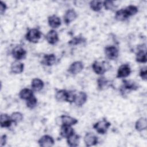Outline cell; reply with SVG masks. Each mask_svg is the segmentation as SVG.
I'll list each match as a JSON object with an SVG mask.
<instances>
[{
	"mask_svg": "<svg viewBox=\"0 0 147 147\" xmlns=\"http://www.w3.org/2000/svg\"><path fill=\"white\" fill-rule=\"evenodd\" d=\"M92 68L94 72L98 75H103L110 68V65L108 62L103 61L99 62L95 61L92 64Z\"/></svg>",
	"mask_w": 147,
	"mask_h": 147,
	"instance_id": "6da1fadb",
	"label": "cell"
},
{
	"mask_svg": "<svg viewBox=\"0 0 147 147\" xmlns=\"http://www.w3.org/2000/svg\"><path fill=\"white\" fill-rule=\"evenodd\" d=\"M41 32L37 29L32 28L28 30L25 37L26 40L32 43H37L40 39Z\"/></svg>",
	"mask_w": 147,
	"mask_h": 147,
	"instance_id": "7a4b0ae2",
	"label": "cell"
},
{
	"mask_svg": "<svg viewBox=\"0 0 147 147\" xmlns=\"http://www.w3.org/2000/svg\"><path fill=\"white\" fill-rule=\"evenodd\" d=\"M110 126L111 123L107 120L103 119L96 122L93 125V127L98 133L100 134H104L107 132L108 129Z\"/></svg>",
	"mask_w": 147,
	"mask_h": 147,
	"instance_id": "3957f363",
	"label": "cell"
},
{
	"mask_svg": "<svg viewBox=\"0 0 147 147\" xmlns=\"http://www.w3.org/2000/svg\"><path fill=\"white\" fill-rule=\"evenodd\" d=\"M105 53L106 57L110 60H115L118 57L119 51L114 45L107 46L105 49Z\"/></svg>",
	"mask_w": 147,
	"mask_h": 147,
	"instance_id": "277c9868",
	"label": "cell"
},
{
	"mask_svg": "<svg viewBox=\"0 0 147 147\" xmlns=\"http://www.w3.org/2000/svg\"><path fill=\"white\" fill-rule=\"evenodd\" d=\"M13 57L17 60L24 59L26 57V51L21 46H16L11 52Z\"/></svg>",
	"mask_w": 147,
	"mask_h": 147,
	"instance_id": "5b68a950",
	"label": "cell"
},
{
	"mask_svg": "<svg viewBox=\"0 0 147 147\" xmlns=\"http://www.w3.org/2000/svg\"><path fill=\"white\" fill-rule=\"evenodd\" d=\"M84 65L82 61H76L73 62L68 68V72L72 75H76L80 73L83 69Z\"/></svg>",
	"mask_w": 147,
	"mask_h": 147,
	"instance_id": "8992f818",
	"label": "cell"
},
{
	"mask_svg": "<svg viewBox=\"0 0 147 147\" xmlns=\"http://www.w3.org/2000/svg\"><path fill=\"white\" fill-rule=\"evenodd\" d=\"M131 72V68L129 64H124L121 65L118 69L117 78H125L127 77Z\"/></svg>",
	"mask_w": 147,
	"mask_h": 147,
	"instance_id": "52a82bcc",
	"label": "cell"
},
{
	"mask_svg": "<svg viewBox=\"0 0 147 147\" xmlns=\"http://www.w3.org/2000/svg\"><path fill=\"white\" fill-rule=\"evenodd\" d=\"M84 142L86 146H91L97 144L98 142V137L94 133L88 132L87 133L84 137Z\"/></svg>",
	"mask_w": 147,
	"mask_h": 147,
	"instance_id": "ba28073f",
	"label": "cell"
},
{
	"mask_svg": "<svg viewBox=\"0 0 147 147\" xmlns=\"http://www.w3.org/2000/svg\"><path fill=\"white\" fill-rule=\"evenodd\" d=\"M55 141L52 137L44 135L38 140V144L41 147H51L54 145Z\"/></svg>",
	"mask_w": 147,
	"mask_h": 147,
	"instance_id": "9c48e42d",
	"label": "cell"
},
{
	"mask_svg": "<svg viewBox=\"0 0 147 147\" xmlns=\"http://www.w3.org/2000/svg\"><path fill=\"white\" fill-rule=\"evenodd\" d=\"M77 17L76 12L72 9L67 10L64 15V22L66 25H69Z\"/></svg>",
	"mask_w": 147,
	"mask_h": 147,
	"instance_id": "30bf717a",
	"label": "cell"
},
{
	"mask_svg": "<svg viewBox=\"0 0 147 147\" xmlns=\"http://www.w3.org/2000/svg\"><path fill=\"white\" fill-rule=\"evenodd\" d=\"M45 39L51 45H55L59 41V36L56 31L53 29L50 30L45 35Z\"/></svg>",
	"mask_w": 147,
	"mask_h": 147,
	"instance_id": "8fae6325",
	"label": "cell"
},
{
	"mask_svg": "<svg viewBox=\"0 0 147 147\" xmlns=\"http://www.w3.org/2000/svg\"><path fill=\"white\" fill-rule=\"evenodd\" d=\"M87 100V95L86 93L83 91H80L75 94V98L74 100L75 104L79 107L83 106Z\"/></svg>",
	"mask_w": 147,
	"mask_h": 147,
	"instance_id": "7c38bea8",
	"label": "cell"
},
{
	"mask_svg": "<svg viewBox=\"0 0 147 147\" xmlns=\"http://www.w3.org/2000/svg\"><path fill=\"white\" fill-rule=\"evenodd\" d=\"M24 65L19 60H16L13 61L10 66L11 72L14 74H20L24 71Z\"/></svg>",
	"mask_w": 147,
	"mask_h": 147,
	"instance_id": "4fadbf2b",
	"label": "cell"
},
{
	"mask_svg": "<svg viewBox=\"0 0 147 147\" xmlns=\"http://www.w3.org/2000/svg\"><path fill=\"white\" fill-rule=\"evenodd\" d=\"M123 84L122 88L123 90H129V91H135L138 88V85L136 82L132 80H126L124 79L122 80Z\"/></svg>",
	"mask_w": 147,
	"mask_h": 147,
	"instance_id": "5bb4252c",
	"label": "cell"
},
{
	"mask_svg": "<svg viewBox=\"0 0 147 147\" xmlns=\"http://www.w3.org/2000/svg\"><path fill=\"white\" fill-rule=\"evenodd\" d=\"M74 133V130L71 127V126L61 125L60 130V135L61 137L68 138L72 134Z\"/></svg>",
	"mask_w": 147,
	"mask_h": 147,
	"instance_id": "9a60e30c",
	"label": "cell"
},
{
	"mask_svg": "<svg viewBox=\"0 0 147 147\" xmlns=\"http://www.w3.org/2000/svg\"><path fill=\"white\" fill-rule=\"evenodd\" d=\"M48 23L49 26L53 29L57 28L61 25V20L56 15H52L48 17Z\"/></svg>",
	"mask_w": 147,
	"mask_h": 147,
	"instance_id": "2e32d148",
	"label": "cell"
},
{
	"mask_svg": "<svg viewBox=\"0 0 147 147\" xmlns=\"http://www.w3.org/2000/svg\"><path fill=\"white\" fill-rule=\"evenodd\" d=\"M61 125H65L69 126L75 125L78 122L77 119L67 115H62L60 117Z\"/></svg>",
	"mask_w": 147,
	"mask_h": 147,
	"instance_id": "e0dca14e",
	"label": "cell"
},
{
	"mask_svg": "<svg viewBox=\"0 0 147 147\" xmlns=\"http://www.w3.org/2000/svg\"><path fill=\"white\" fill-rule=\"evenodd\" d=\"M56 60V57L54 54H46L44 56L41 63L47 66H52L55 63Z\"/></svg>",
	"mask_w": 147,
	"mask_h": 147,
	"instance_id": "ac0fdd59",
	"label": "cell"
},
{
	"mask_svg": "<svg viewBox=\"0 0 147 147\" xmlns=\"http://www.w3.org/2000/svg\"><path fill=\"white\" fill-rule=\"evenodd\" d=\"M80 141V136L75 132L70 136L67 138V144L71 147H75L78 146Z\"/></svg>",
	"mask_w": 147,
	"mask_h": 147,
	"instance_id": "d6986e66",
	"label": "cell"
},
{
	"mask_svg": "<svg viewBox=\"0 0 147 147\" xmlns=\"http://www.w3.org/2000/svg\"><path fill=\"white\" fill-rule=\"evenodd\" d=\"M55 98L57 101L60 102H67L68 99V91L65 90H58L55 95Z\"/></svg>",
	"mask_w": 147,
	"mask_h": 147,
	"instance_id": "ffe728a7",
	"label": "cell"
},
{
	"mask_svg": "<svg viewBox=\"0 0 147 147\" xmlns=\"http://www.w3.org/2000/svg\"><path fill=\"white\" fill-rule=\"evenodd\" d=\"M13 123L10 116L7 114H2L0 118V124L1 127H9Z\"/></svg>",
	"mask_w": 147,
	"mask_h": 147,
	"instance_id": "44dd1931",
	"label": "cell"
},
{
	"mask_svg": "<svg viewBox=\"0 0 147 147\" xmlns=\"http://www.w3.org/2000/svg\"><path fill=\"white\" fill-rule=\"evenodd\" d=\"M44 86V82L39 78H34L32 80L31 87L33 91H41Z\"/></svg>",
	"mask_w": 147,
	"mask_h": 147,
	"instance_id": "7402d4cb",
	"label": "cell"
},
{
	"mask_svg": "<svg viewBox=\"0 0 147 147\" xmlns=\"http://www.w3.org/2000/svg\"><path fill=\"white\" fill-rule=\"evenodd\" d=\"M147 127V121L145 118H139L135 123V128L138 131L145 130Z\"/></svg>",
	"mask_w": 147,
	"mask_h": 147,
	"instance_id": "603a6c76",
	"label": "cell"
},
{
	"mask_svg": "<svg viewBox=\"0 0 147 147\" xmlns=\"http://www.w3.org/2000/svg\"><path fill=\"white\" fill-rule=\"evenodd\" d=\"M33 95V90L27 88L22 89L19 93V97L20 99L26 100L32 97Z\"/></svg>",
	"mask_w": 147,
	"mask_h": 147,
	"instance_id": "cb8c5ba5",
	"label": "cell"
},
{
	"mask_svg": "<svg viewBox=\"0 0 147 147\" xmlns=\"http://www.w3.org/2000/svg\"><path fill=\"white\" fill-rule=\"evenodd\" d=\"M136 60L138 63H145L146 62V49H140L138 51L136 55Z\"/></svg>",
	"mask_w": 147,
	"mask_h": 147,
	"instance_id": "d4e9b609",
	"label": "cell"
},
{
	"mask_svg": "<svg viewBox=\"0 0 147 147\" xmlns=\"http://www.w3.org/2000/svg\"><path fill=\"white\" fill-rule=\"evenodd\" d=\"M110 85L109 81L104 76H100L97 79L98 88L100 90H103L107 88Z\"/></svg>",
	"mask_w": 147,
	"mask_h": 147,
	"instance_id": "484cf974",
	"label": "cell"
},
{
	"mask_svg": "<svg viewBox=\"0 0 147 147\" xmlns=\"http://www.w3.org/2000/svg\"><path fill=\"white\" fill-rule=\"evenodd\" d=\"M129 17L125 9H121L115 12V19L119 21H123Z\"/></svg>",
	"mask_w": 147,
	"mask_h": 147,
	"instance_id": "4316f807",
	"label": "cell"
},
{
	"mask_svg": "<svg viewBox=\"0 0 147 147\" xmlns=\"http://www.w3.org/2000/svg\"><path fill=\"white\" fill-rule=\"evenodd\" d=\"M103 6V2L100 1H92L90 2V7L94 11H99Z\"/></svg>",
	"mask_w": 147,
	"mask_h": 147,
	"instance_id": "83f0119b",
	"label": "cell"
},
{
	"mask_svg": "<svg viewBox=\"0 0 147 147\" xmlns=\"http://www.w3.org/2000/svg\"><path fill=\"white\" fill-rule=\"evenodd\" d=\"M11 119L13 122V123H14L15 124H17L20 122H21L23 119V115L20 112H14L11 114Z\"/></svg>",
	"mask_w": 147,
	"mask_h": 147,
	"instance_id": "f1b7e54d",
	"label": "cell"
},
{
	"mask_svg": "<svg viewBox=\"0 0 147 147\" xmlns=\"http://www.w3.org/2000/svg\"><path fill=\"white\" fill-rule=\"evenodd\" d=\"M37 104V98L33 95L32 97L29 98L26 100V105L27 107H28L30 109H34Z\"/></svg>",
	"mask_w": 147,
	"mask_h": 147,
	"instance_id": "f546056e",
	"label": "cell"
},
{
	"mask_svg": "<svg viewBox=\"0 0 147 147\" xmlns=\"http://www.w3.org/2000/svg\"><path fill=\"white\" fill-rule=\"evenodd\" d=\"M125 9L129 17L135 15L137 13V12L138 11L137 6H136L134 5H131L127 6Z\"/></svg>",
	"mask_w": 147,
	"mask_h": 147,
	"instance_id": "4dcf8cb0",
	"label": "cell"
},
{
	"mask_svg": "<svg viewBox=\"0 0 147 147\" xmlns=\"http://www.w3.org/2000/svg\"><path fill=\"white\" fill-rule=\"evenodd\" d=\"M103 6L107 10L113 11L117 8V6L112 1H105L103 2Z\"/></svg>",
	"mask_w": 147,
	"mask_h": 147,
	"instance_id": "1f68e13d",
	"label": "cell"
},
{
	"mask_svg": "<svg viewBox=\"0 0 147 147\" xmlns=\"http://www.w3.org/2000/svg\"><path fill=\"white\" fill-rule=\"evenodd\" d=\"M86 41V39L82 36H76L73 38L71 40L68 42V44L71 45H76L80 44Z\"/></svg>",
	"mask_w": 147,
	"mask_h": 147,
	"instance_id": "d6a6232c",
	"label": "cell"
},
{
	"mask_svg": "<svg viewBox=\"0 0 147 147\" xmlns=\"http://www.w3.org/2000/svg\"><path fill=\"white\" fill-rule=\"evenodd\" d=\"M140 76L145 81L147 79V69L146 67H142L140 71Z\"/></svg>",
	"mask_w": 147,
	"mask_h": 147,
	"instance_id": "836d02e7",
	"label": "cell"
},
{
	"mask_svg": "<svg viewBox=\"0 0 147 147\" xmlns=\"http://www.w3.org/2000/svg\"><path fill=\"white\" fill-rule=\"evenodd\" d=\"M7 9V6L5 2L1 1L0 2V13L1 15H3Z\"/></svg>",
	"mask_w": 147,
	"mask_h": 147,
	"instance_id": "e575fe53",
	"label": "cell"
},
{
	"mask_svg": "<svg viewBox=\"0 0 147 147\" xmlns=\"http://www.w3.org/2000/svg\"><path fill=\"white\" fill-rule=\"evenodd\" d=\"M7 142V136L6 134H3L1 137V146H3L6 145Z\"/></svg>",
	"mask_w": 147,
	"mask_h": 147,
	"instance_id": "d590c367",
	"label": "cell"
}]
</instances>
